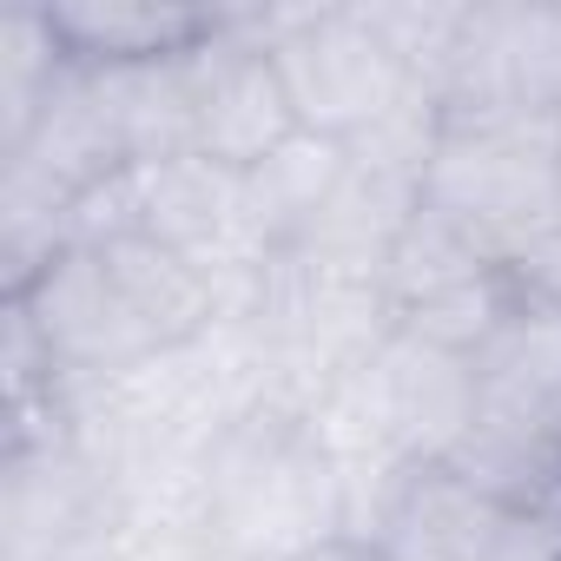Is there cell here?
<instances>
[{
	"mask_svg": "<svg viewBox=\"0 0 561 561\" xmlns=\"http://www.w3.org/2000/svg\"><path fill=\"white\" fill-rule=\"evenodd\" d=\"M423 205L508 264V251L561 211V119H443Z\"/></svg>",
	"mask_w": 561,
	"mask_h": 561,
	"instance_id": "cell-2",
	"label": "cell"
},
{
	"mask_svg": "<svg viewBox=\"0 0 561 561\" xmlns=\"http://www.w3.org/2000/svg\"><path fill=\"white\" fill-rule=\"evenodd\" d=\"M443 119H561V0H482L443 67Z\"/></svg>",
	"mask_w": 561,
	"mask_h": 561,
	"instance_id": "cell-4",
	"label": "cell"
},
{
	"mask_svg": "<svg viewBox=\"0 0 561 561\" xmlns=\"http://www.w3.org/2000/svg\"><path fill=\"white\" fill-rule=\"evenodd\" d=\"M47 27L73 67H159L205 47L218 27V8H185V0H60L47 8Z\"/></svg>",
	"mask_w": 561,
	"mask_h": 561,
	"instance_id": "cell-6",
	"label": "cell"
},
{
	"mask_svg": "<svg viewBox=\"0 0 561 561\" xmlns=\"http://www.w3.org/2000/svg\"><path fill=\"white\" fill-rule=\"evenodd\" d=\"M344 165L351 152L337 139H318V133H298L285 139L264 165L244 172V192H251V218H257V238L271 257H285L311 225L318 211L331 205V192L344 185Z\"/></svg>",
	"mask_w": 561,
	"mask_h": 561,
	"instance_id": "cell-7",
	"label": "cell"
},
{
	"mask_svg": "<svg viewBox=\"0 0 561 561\" xmlns=\"http://www.w3.org/2000/svg\"><path fill=\"white\" fill-rule=\"evenodd\" d=\"M271 8H218L205 47L185 54V106H192V152L231 172L264 165L285 139H298V106L271 60Z\"/></svg>",
	"mask_w": 561,
	"mask_h": 561,
	"instance_id": "cell-3",
	"label": "cell"
},
{
	"mask_svg": "<svg viewBox=\"0 0 561 561\" xmlns=\"http://www.w3.org/2000/svg\"><path fill=\"white\" fill-rule=\"evenodd\" d=\"M298 561H383L370 541H324V548H311V554H298Z\"/></svg>",
	"mask_w": 561,
	"mask_h": 561,
	"instance_id": "cell-9",
	"label": "cell"
},
{
	"mask_svg": "<svg viewBox=\"0 0 561 561\" xmlns=\"http://www.w3.org/2000/svg\"><path fill=\"white\" fill-rule=\"evenodd\" d=\"M554 462H561V423H554Z\"/></svg>",
	"mask_w": 561,
	"mask_h": 561,
	"instance_id": "cell-10",
	"label": "cell"
},
{
	"mask_svg": "<svg viewBox=\"0 0 561 561\" xmlns=\"http://www.w3.org/2000/svg\"><path fill=\"white\" fill-rule=\"evenodd\" d=\"M476 364V423L554 436L561 423V318L541 305H522L482 337Z\"/></svg>",
	"mask_w": 561,
	"mask_h": 561,
	"instance_id": "cell-5",
	"label": "cell"
},
{
	"mask_svg": "<svg viewBox=\"0 0 561 561\" xmlns=\"http://www.w3.org/2000/svg\"><path fill=\"white\" fill-rule=\"evenodd\" d=\"M264 41L298 106V126L318 139L351 146L416 106H436L364 8H271Z\"/></svg>",
	"mask_w": 561,
	"mask_h": 561,
	"instance_id": "cell-1",
	"label": "cell"
},
{
	"mask_svg": "<svg viewBox=\"0 0 561 561\" xmlns=\"http://www.w3.org/2000/svg\"><path fill=\"white\" fill-rule=\"evenodd\" d=\"M502 271H508V285H515L522 305H541V311L561 318V211H554L548 225H535V231L508 251Z\"/></svg>",
	"mask_w": 561,
	"mask_h": 561,
	"instance_id": "cell-8",
	"label": "cell"
}]
</instances>
